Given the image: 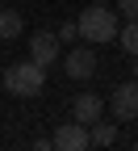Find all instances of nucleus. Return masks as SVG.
Listing matches in <instances>:
<instances>
[{
    "label": "nucleus",
    "instance_id": "obj_1",
    "mask_svg": "<svg viewBox=\"0 0 138 151\" xmlns=\"http://www.w3.org/2000/svg\"><path fill=\"white\" fill-rule=\"evenodd\" d=\"M75 29H80V38L84 42H113L117 38V29H122V21H117V13L109 9V4H88L80 17H75Z\"/></svg>",
    "mask_w": 138,
    "mask_h": 151
},
{
    "label": "nucleus",
    "instance_id": "obj_2",
    "mask_svg": "<svg viewBox=\"0 0 138 151\" xmlns=\"http://www.w3.org/2000/svg\"><path fill=\"white\" fill-rule=\"evenodd\" d=\"M4 88L13 92V97H38V92L46 88V67H38L34 59H25V63H13V67H4Z\"/></svg>",
    "mask_w": 138,
    "mask_h": 151
},
{
    "label": "nucleus",
    "instance_id": "obj_3",
    "mask_svg": "<svg viewBox=\"0 0 138 151\" xmlns=\"http://www.w3.org/2000/svg\"><path fill=\"white\" fill-rule=\"evenodd\" d=\"M59 50H63V42H59L54 29H38V34L29 38V59H34L38 67H50V63L59 59Z\"/></svg>",
    "mask_w": 138,
    "mask_h": 151
},
{
    "label": "nucleus",
    "instance_id": "obj_4",
    "mask_svg": "<svg viewBox=\"0 0 138 151\" xmlns=\"http://www.w3.org/2000/svg\"><path fill=\"white\" fill-rule=\"evenodd\" d=\"M50 143L59 151H88L92 147V134H88L84 122H67V126H59L54 134H50Z\"/></svg>",
    "mask_w": 138,
    "mask_h": 151
},
{
    "label": "nucleus",
    "instance_id": "obj_5",
    "mask_svg": "<svg viewBox=\"0 0 138 151\" xmlns=\"http://www.w3.org/2000/svg\"><path fill=\"white\" fill-rule=\"evenodd\" d=\"M63 71L71 76V80H92V76H96V50H92V46H75V50H67Z\"/></svg>",
    "mask_w": 138,
    "mask_h": 151
},
{
    "label": "nucleus",
    "instance_id": "obj_6",
    "mask_svg": "<svg viewBox=\"0 0 138 151\" xmlns=\"http://www.w3.org/2000/svg\"><path fill=\"white\" fill-rule=\"evenodd\" d=\"M109 109H113V118L117 122H134L138 118V80H130V84H122L109 97Z\"/></svg>",
    "mask_w": 138,
    "mask_h": 151
},
{
    "label": "nucleus",
    "instance_id": "obj_7",
    "mask_svg": "<svg viewBox=\"0 0 138 151\" xmlns=\"http://www.w3.org/2000/svg\"><path fill=\"white\" fill-rule=\"evenodd\" d=\"M101 113H105V101L92 97V92H80V97L71 101V118L84 122V126H96V122H101Z\"/></svg>",
    "mask_w": 138,
    "mask_h": 151
},
{
    "label": "nucleus",
    "instance_id": "obj_8",
    "mask_svg": "<svg viewBox=\"0 0 138 151\" xmlns=\"http://www.w3.org/2000/svg\"><path fill=\"white\" fill-rule=\"evenodd\" d=\"M25 25H21V13H13V9H0V42H9V38H17Z\"/></svg>",
    "mask_w": 138,
    "mask_h": 151
},
{
    "label": "nucleus",
    "instance_id": "obj_9",
    "mask_svg": "<svg viewBox=\"0 0 138 151\" xmlns=\"http://www.w3.org/2000/svg\"><path fill=\"white\" fill-rule=\"evenodd\" d=\"M117 42H122L126 55H134V59H138V17H134V21H126L122 29H117Z\"/></svg>",
    "mask_w": 138,
    "mask_h": 151
},
{
    "label": "nucleus",
    "instance_id": "obj_10",
    "mask_svg": "<svg viewBox=\"0 0 138 151\" xmlns=\"http://www.w3.org/2000/svg\"><path fill=\"white\" fill-rule=\"evenodd\" d=\"M88 134H92V143H96V147H113V143H117V126L96 122V126H88Z\"/></svg>",
    "mask_w": 138,
    "mask_h": 151
},
{
    "label": "nucleus",
    "instance_id": "obj_11",
    "mask_svg": "<svg viewBox=\"0 0 138 151\" xmlns=\"http://www.w3.org/2000/svg\"><path fill=\"white\" fill-rule=\"evenodd\" d=\"M117 9H122L126 21H134V17H138V0H117Z\"/></svg>",
    "mask_w": 138,
    "mask_h": 151
},
{
    "label": "nucleus",
    "instance_id": "obj_12",
    "mask_svg": "<svg viewBox=\"0 0 138 151\" xmlns=\"http://www.w3.org/2000/svg\"><path fill=\"white\" fill-rule=\"evenodd\" d=\"M54 34H59V42H71V38L80 34V29H75V21H71V25H63V29H54Z\"/></svg>",
    "mask_w": 138,
    "mask_h": 151
},
{
    "label": "nucleus",
    "instance_id": "obj_13",
    "mask_svg": "<svg viewBox=\"0 0 138 151\" xmlns=\"http://www.w3.org/2000/svg\"><path fill=\"white\" fill-rule=\"evenodd\" d=\"M92 4H109V0H92Z\"/></svg>",
    "mask_w": 138,
    "mask_h": 151
},
{
    "label": "nucleus",
    "instance_id": "obj_14",
    "mask_svg": "<svg viewBox=\"0 0 138 151\" xmlns=\"http://www.w3.org/2000/svg\"><path fill=\"white\" fill-rule=\"evenodd\" d=\"M134 76H138V63H134Z\"/></svg>",
    "mask_w": 138,
    "mask_h": 151
},
{
    "label": "nucleus",
    "instance_id": "obj_15",
    "mask_svg": "<svg viewBox=\"0 0 138 151\" xmlns=\"http://www.w3.org/2000/svg\"><path fill=\"white\" fill-rule=\"evenodd\" d=\"M134 151H138V143H134Z\"/></svg>",
    "mask_w": 138,
    "mask_h": 151
}]
</instances>
